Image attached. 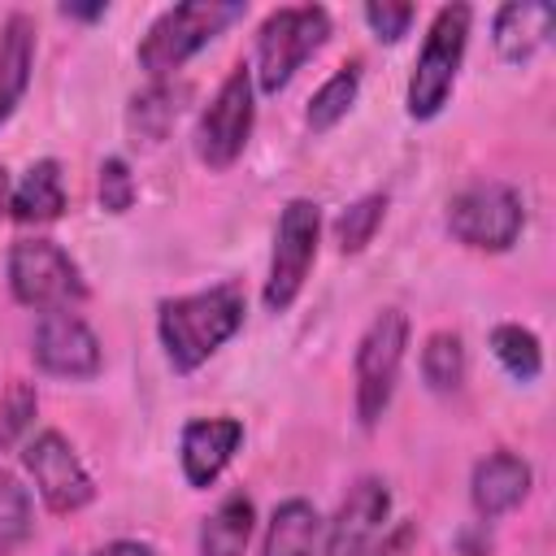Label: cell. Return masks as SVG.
<instances>
[{"mask_svg":"<svg viewBox=\"0 0 556 556\" xmlns=\"http://www.w3.org/2000/svg\"><path fill=\"white\" fill-rule=\"evenodd\" d=\"M413 539H417V526H413V521H400L391 534L382 530V543H374L369 556H404V552L413 547Z\"/></svg>","mask_w":556,"mask_h":556,"instance_id":"29","label":"cell"},{"mask_svg":"<svg viewBox=\"0 0 556 556\" xmlns=\"http://www.w3.org/2000/svg\"><path fill=\"white\" fill-rule=\"evenodd\" d=\"M391 517V486L378 473H361L339 500L334 517L321 521V556H369Z\"/></svg>","mask_w":556,"mask_h":556,"instance_id":"12","label":"cell"},{"mask_svg":"<svg viewBox=\"0 0 556 556\" xmlns=\"http://www.w3.org/2000/svg\"><path fill=\"white\" fill-rule=\"evenodd\" d=\"M248 4L239 0H187V4H169L165 13L152 17V26L143 30L135 61L148 78H174V70H182L204 43H213L235 17H243Z\"/></svg>","mask_w":556,"mask_h":556,"instance_id":"2","label":"cell"},{"mask_svg":"<svg viewBox=\"0 0 556 556\" xmlns=\"http://www.w3.org/2000/svg\"><path fill=\"white\" fill-rule=\"evenodd\" d=\"M361 17H365V26L374 30L378 43H400V39L408 35L417 9L404 4V0H369V4L361 9Z\"/></svg>","mask_w":556,"mask_h":556,"instance_id":"28","label":"cell"},{"mask_svg":"<svg viewBox=\"0 0 556 556\" xmlns=\"http://www.w3.org/2000/svg\"><path fill=\"white\" fill-rule=\"evenodd\" d=\"M465 374H469V352H465V339L456 330H434L426 343H421V382L434 391V395H452L465 387Z\"/></svg>","mask_w":556,"mask_h":556,"instance_id":"22","label":"cell"},{"mask_svg":"<svg viewBox=\"0 0 556 556\" xmlns=\"http://www.w3.org/2000/svg\"><path fill=\"white\" fill-rule=\"evenodd\" d=\"M35 413H39V391L26 378H13L0 395V452H9L30 430Z\"/></svg>","mask_w":556,"mask_h":556,"instance_id":"26","label":"cell"},{"mask_svg":"<svg viewBox=\"0 0 556 556\" xmlns=\"http://www.w3.org/2000/svg\"><path fill=\"white\" fill-rule=\"evenodd\" d=\"M469 22L473 9L469 4H443L421 39V52L413 61L408 74V91H404V109L413 122H430L443 113V104L452 100V87L460 78L465 65V48H469Z\"/></svg>","mask_w":556,"mask_h":556,"instance_id":"3","label":"cell"},{"mask_svg":"<svg viewBox=\"0 0 556 556\" xmlns=\"http://www.w3.org/2000/svg\"><path fill=\"white\" fill-rule=\"evenodd\" d=\"M135 174L126 165V156H104L100 174H96V195L104 213H130L135 208Z\"/></svg>","mask_w":556,"mask_h":556,"instance_id":"27","label":"cell"},{"mask_svg":"<svg viewBox=\"0 0 556 556\" xmlns=\"http://www.w3.org/2000/svg\"><path fill=\"white\" fill-rule=\"evenodd\" d=\"M91 556H156V552L148 543H139V539H113V543L96 547Z\"/></svg>","mask_w":556,"mask_h":556,"instance_id":"30","label":"cell"},{"mask_svg":"<svg viewBox=\"0 0 556 556\" xmlns=\"http://www.w3.org/2000/svg\"><path fill=\"white\" fill-rule=\"evenodd\" d=\"M326 39H330V9L326 4H287V9H274L261 22L256 52L248 61L256 91L278 96Z\"/></svg>","mask_w":556,"mask_h":556,"instance_id":"4","label":"cell"},{"mask_svg":"<svg viewBox=\"0 0 556 556\" xmlns=\"http://www.w3.org/2000/svg\"><path fill=\"white\" fill-rule=\"evenodd\" d=\"M447 235L473 252H508L521 239L526 204L521 191L500 178H478L447 200Z\"/></svg>","mask_w":556,"mask_h":556,"instance_id":"8","label":"cell"},{"mask_svg":"<svg viewBox=\"0 0 556 556\" xmlns=\"http://www.w3.org/2000/svg\"><path fill=\"white\" fill-rule=\"evenodd\" d=\"M104 13H109L104 0H91V4H74V0H65V4H61V17H74V22H100Z\"/></svg>","mask_w":556,"mask_h":556,"instance_id":"31","label":"cell"},{"mask_svg":"<svg viewBox=\"0 0 556 556\" xmlns=\"http://www.w3.org/2000/svg\"><path fill=\"white\" fill-rule=\"evenodd\" d=\"M9 213L22 226H52L65 213V174H61V161L56 156L30 161V169L13 187Z\"/></svg>","mask_w":556,"mask_h":556,"instance_id":"18","label":"cell"},{"mask_svg":"<svg viewBox=\"0 0 556 556\" xmlns=\"http://www.w3.org/2000/svg\"><path fill=\"white\" fill-rule=\"evenodd\" d=\"M252 526H256V504H252V495L230 491V495L204 517L195 556H243V552H248V539H252Z\"/></svg>","mask_w":556,"mask_h":556,"instance_id":"19","label":"cell"},{"mask_svg":"<svg viewBox=\"0 0 556 556\" xmlns=\"http://www.w3.org/2000/svg\"><path fill=\"white\" fill-rule=\"evenodd\" d=\"M9 291L22 308L35 313H56V308H78L87 300V278L78 261L48 235L17 239L9 248Z\"/></svg>","mask_w":556,"mask_h":556,"instance_id":"6","label":"cell"},{"mask_svg":"<svg viewBox=\"0 0 556 556\" xmlns=\"http://www.w3.org/2000/svg\"><path fill=\"white\" fill-rule=\"evenodd\" d=\"M317 243H321V204L308 195H291L278 213V226H274L269 274L261 287L265 313H287L300 300L308 269L317 261Z\"/></svg>","mask_w":556,"mask_h":556,"instance_id":"7","label":"cell"},{"mask_svg":"<svg viewBox=\"0 0 556 556\" xmlns=\"http://www.w3.org/2000/svg\"><path fill=\"white\" fill-rule=\"evenodd\" d=\"M382 217H387V195H382V191H369V195L352 200V204L334 217V243H339V252H343V256L365 252V248L374 243Z\"/></svg>","mask_w":556,"mask_h":556,"instance_id":"25","label":"cell"},{"mask_svg":"<svg viewBox=\"0 0 556 556\" xmlns=\"http://www.w3.org/2000/svg\"><path fill=\"white\" fill-rule=\"evenodd\" d=\"M35 534V500L30 486L0 469V556H13L17 547H26Z\"/></svg>","mask_w":556,"mask_h":556,"instance_id":"24","label":"cell"},{"mask_svg":"<svg viewBox=\"0 0 556 556\" xmlns=\"http://www.w3.org/2000/svg\"><path fill=\"white\" fill-rule=\"evenodd\" d=\"M317 543H321V513L308 500L291 495L274 508L261 556H317Z\"/></svg>","mask_w":556,"mask_h":556,"instance_id":"20","label":"cell"},{"mask_svg":"<svg viewBox=\"0 0 556 556\" xmlns=\"http://www.w3.org/2000/svg\"><path fill=\"white\" fill-rule=\"evenodd\" d=\"M9 200H13V182H9V169L0 165V217L9 213Z\"/></svg>","mask_w":556,"mask_h":556,"instance_id":"32","label":"cell"},{"mask_svg":"<svg viewBox=\"0 0 556 556\" xmlns=\"http://www.w3.org/2000/svg\"><path fill=\"white\" fill-rule=\"evenodd\" d=\"M361 78H365V65L352 56V61H343L313 96H308V109H304V126L313 130V135H326L330 126H339L348 113H352V104H356V96H361Z\"/></svg>","mask_w":556,"mask_h":556,"instance_id":"21","label":"cell"},{"mask_svg":"<svg viewBox=\"0 0 556 556\" xmlns=\"http://www.w3.org/2000/svg\"><path fill=\"white\" fill-rule=\"evenodd\" d=\"M491 352L508 369V378H517V382H534L543 374V343L521 321H500L491 330Z\"/></svg>","mask_w":556,"mask_h":556,"instance_id":"23","label":"cell"},{"mask_svg":"<svg viewBox=\"0 0 556 556\" xmlns=\"http://www.w3.org/2000/svg\"><path fill=\"white\" fill-rule=\"evenodd\" d=\"M252 122H256V83H252V65L235 61L230 74L217 83L213 100L204 104L200 122H195V156L208 169H230L248 139H252Z\"/></svg>","mask_w":556,"mask_h":556,"instance_id":"9","label":"cell"},{"mask_svg":"<svg viewBox=\"0 0 556 556\" xmlns=\"http://www.w3.org/2000/svg\"><path fill=\"white\" fill-rule=\"evenodd\" d=\"M30 361L52 378L87 382L104 369V348L74 308H56V313H39L30 330Z\"/></svg>","mask_w":556,"mask_h":556,"instance_id":"11","label":"cell"},{"mask_svg":"<svg viewBox=\"0 0 556 556\" xmlns=\"http://www.w3.org/2000/svg\"><path fill=\"white\" fill-rule=\"evenodd\" d=\"M22 465L39 491V500L52 513H83L96 500V482L83 465V456L74 452V443L61 430H39L26 447H22Z\"/></svg>","mask_w":556,"mask_h":556,"instance_id":"10","label":"cell"},{"mask_svg":"<svg viewBox=\"0 0 556 556\" xmlns=\"http://www.w3.org/2000/svg\"><path fill=\"white\" fill-rule=\"evenodd\" d=\"M530 486H534L530 460L508 452V447H500V452H486L473 465V473H469V504H473L478 521H500V517H508L513 508L526 504Z\"/></svg>","mask_w":556,"mask_h":556,"instance_id":"14","label":"cell"},{"mask_svg":"<svg viewBox=\"0 0 556 556\" xmlns=\"http://www.w3.org/2000/svg\"><path fill=\"white\" fill-rule=\"evenodd\" d=\"M552 26H556V9L552 4H543V0H508L491 17V39H495V52L508 65H526L552 39Z\"/></svg>","mask_w":556,"mask_h":556,"instance_id":"15","label":"cell"},{"mask_svg":"<svg viewBox=\"0 0 556 556\" xmlns=\"http://www.w3.org/2000/svg\"><path fill=\"white\" fill-rule=\"evenodd\" d=\"M35 17L13 9L0 22V126L17 113L26 87H30V70H35Z\"/></svg>","mask_w":556,"mask_h":556,"instance_id":"16","label":"cell"},{"mask_svg":"<svg viewBox=\"0 0 556 556\" xmlns=\"http://www.w3.org/2000/svg\"><path fill=\"white\" fill-rule=\"evenodd\" d=\"M248 313L239 282H217L191 295H174L156 304V334L174 374H195L226 339L239 334Z\"/></svg>","mask_w":556,"mask_h":556,"instance_id":"1","label":"cell"},{"mask_svg":"<svg viewBox=\"0 0 556 556\" xmlns=\"http://www.w3.org/2000/svg\"><path fill=\"white\" fill-rule=\"evenodd\" d=\"M187 100H191V83H182V78H148V87L135 91L130 104H126V130H130V139L135 143H148V148L161 143L174 130V122H178V113H182Z\"/></svg>","mask_w":556,"mask_h":556,"instance_id":"17","label":"cell"},{"mask_svg":"<svg viewBox=\"0 0 556 556\" xmlns=\"http://www.w3.org/2000/svg\"><path fill=\"white\" fill-rule=\"evenodd\" d=\"M239 443H243L239 417H191L178 434V465H182L187 486L208 491L235 460Z\"/></svg>","mask_w":556,"mask_h":556,"instance_id":"13","label":"cell"},{"mask_svg":"<svg viewBox=\"0 0 556 556\" xmlns=\"http://www.w3.org/2000/svg\"><path fill=\"white\" fill-rule=\"evenodd\" d=\"M404 348H408V317L404 308L387 304L369 317V326L356 339L352 352V378H356V421L374 430L395 395L400 369H404Z\"/></svg>","mask_w":556,"mask_h":556,"instance_id":"5","label":"cell"}]
</instances>
